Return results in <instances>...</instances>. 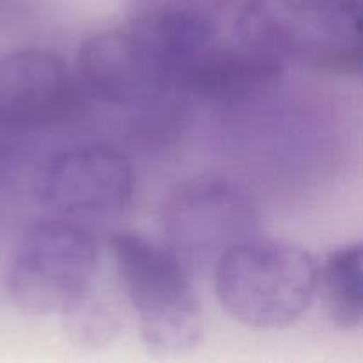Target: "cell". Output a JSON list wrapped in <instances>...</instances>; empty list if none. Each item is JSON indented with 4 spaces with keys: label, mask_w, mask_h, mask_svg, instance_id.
<instances>
[{
    "label": "cell",
    "mask_w": 363,
    "mask_h": 363,
    "mask_svg": "<svg viewBox=\"0 0 363 363\" xmlns=\"http://www.w3.org/2000/svg\"><path fill=\"white\" fill-rule=\"evenodd\" d=\"M259 222L252 195L222 176L181 181L158 209L162 245L190 273L213 272L227 250L257 238Z\"/></svg>",
    "instance_id": "277c9868"
},
{
    "label": "cell",
    "mask_w": 363,
    "mask_h": 363,
    "mask_svg": "<svg viewBox=\"0 0 363 363\" xmlns=\"http://www.w3.org/2000/svg\"><path fill=\"white\" fill-rule=\"evenodd\" d=\"M98 272V247L82 223L41 220L18 240L6 273V289L28 315L59 314Z\"/></svg>",
    "instance_id": "5b68a950"
},
{
    "label": "cell",
    "mask_w": 363,
    "mask_h": 363,
    "mask_svg": "<svg viewBox=\"0 0 363 363\" xmlns=\"http://www.w3.org/2000/svg\"><path fill=\"white\" fill-rule=\"evenodd\" d=\"M318 264L298 245L252 238L227 250L213 268L216 298L240 325L287 328L314 303Z\"/></svg>",
    "instance_id": "7a4b0ae2"
},
{
    "label": "cell",
    "mask_w": 363,
    "mask_h": 363,
    "mask_svg": "<svg viewBox=\"0 0 363 363\" xmlns=\"http://www.w3.org/2000/svg\"><path fill=\"white\" fill-rule=\"evenodd\" d=\"M236 30L243 45L284 66L333 77L362 71V20L319 0H248L238 14Z\"/></svg>",
    "instance_id": "3957f363"
},
{
    "label": "cell",
    "mask_w": 363,
    "mask_h": 363,
    "mask_svg": "<svg viewBox=\"0 0 363 363\" xmlns=\"http://www.w3.org/2000/svg\"><path fill=\"white\" fill-rule=\"evenodd\" d=\"M135 194L130 160L106 144H84L50 156L35 177V195L52 216L103 222L119 216Z\"/></svg>",
    "instance_id": "8992f818"
},
{
    "label": "cell",
    "mask_w": 363,
    "mask_h": 363,
    "mask_svg": "<svg viewBox=\"0 0 363 363\" xmlns=\"http://www.w3.org/2000/svg\"><path fill=\"white\" fill-rule=\"evenodd\" d=\"M362 268L360 243L333 248L318 264L315 298L321 300L326 319L344 332L360 328L363 321Z\"/></svg>",
    "instance_id": "30bf717a"
},
{
    "label": "cell",
    "mask_w": 363,
    "mask_h": 363,
    "mask_svg": "<svg viewBox=\"0 0 363 363\" xmlns=\"http://www.w3.org/2000/svg\"><path fill=\"white\" fill-rule=\"evenodd\" d=\"M108 252L145 350L160 358L194 351L204 335V312L191 273L162 243L140 234H113Z\"/></svg>",
    "instance_id": "6da1fadb"
},
{
    "label": "cell",
    "mask_w": 363,
    "mask_h": 363,
    "mask_svg": "<svg viewBox=\"0 0 363 363\" xmlns=\"http://www.w3.org/2000/svg\"><path fill=\"white\" fill-rule=\"evenodd\" d=\"M94 282V280H92ZM92 282L71 298L59 312L64 335L80 350L99 351L112 346L123 333V315L116 301Z\"/></svg>",
    "instance_id": "8fae6325"
},
{
    "label": "cell",
    "mask_w": 363,
    "mask_h": 363,
    "mask_svg": "<svg viewBox=\"0 0 363 363\" xmlns=\"http://www.w3.org/2000/svg\"><path fill=\"white\" fill-rule=\"evenodd\" d=\"M330 9L344 14L353 20H362V0H319Z\"/></svg>",
    "instance_id": "7c38bea8"
},
{
    "label": "cell",
    "mask_w": 363,
    "mask_h": 363,
    "mask_svg": "<svg viewBox=\"0 0 363 363\" xmlns=\"http://www.w3.org/2000/svg\"><path fill=\"white\" fill-rule=\"evenodd\" d=\"M77 106V84L62 57L39 48L0 55V123L50 126L67 119Z\"/></svg>",
    "instance_id": "ba28073f"
},
{
    "label": "cell",
    "mask_w": 363,
    "mask_h": 363,
    "mask_svg": "<svg viewBox=\"0 0 363 363\" xmlns=\"http://www.w3.org/2000/svg\"><path fill=\"white\" fill-rule=\"evenodd\" d=\"M284 64L243 45L213 43L181 77L177 91L206 101H250L272 91L284 74Z\"/></svg>",
    "instance_id": "9c48e42d"
},
{
    "label": "cell",
    "mask_w": 363,
    "mask_h": 363,
    "mask_svg": "<svg viewBox=\"0 0 363 363\" xmlns=\"http://www.w3.org/2000/svg\"><path fill=\"white\" fill-rule=\"evenodd\" d=\"M78 74L89 94L116 106L147 105L174 91L169 74L130 25L85 39Z\"/></svg>",
    "instance_id": "52a82bcc"
}]
</instances>
